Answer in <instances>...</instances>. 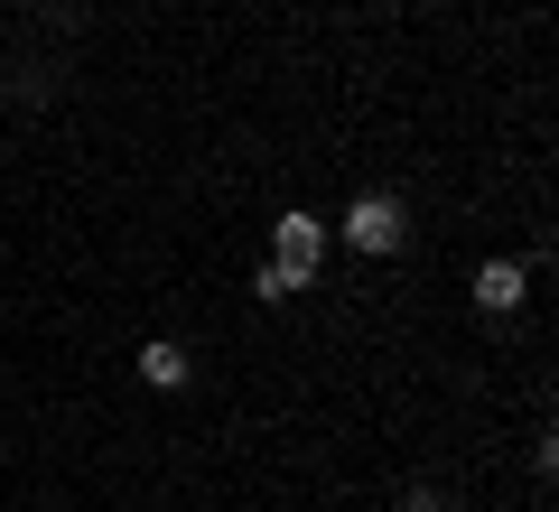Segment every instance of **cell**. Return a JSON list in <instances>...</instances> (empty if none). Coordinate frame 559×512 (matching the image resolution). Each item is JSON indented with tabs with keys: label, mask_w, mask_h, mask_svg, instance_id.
<instances>
[{
	"label": "cell",
	"mask_w": 559,
	"mask_h": 512,
	"mask_svg": "<svg viewBox=\"0 0 559 512\" xmlns=\"http://www.w3.org/2000/svg\"><path fill=\"white\" fill-rule=\"evenodd\" d=\"M318 252H326V224H318V215H280V224H271V261L299 279V289L318 279Z\"/></svg>",
	"instance_id": "1"
},
{
	"label": "cell",
	"mask_w": 559,
	"mask_h": 512,
	"mask_svg": "<svg viewBox=\"0 0 559 512\" xmlns=\"http://www.w3.org/2000/svg\"><path fill=\"white\" fill-rule=\"evenodd\" d=\"M401 234H411V215H401L392 197H355L345 205V242H355V252H401Z\"/></svg>",
	"instance_id": "2"
},
{
	"label": "cell",
	"mask_w": 559,
	"mask_h": 512,
	"mask_svg": "<svg viewBox=\"0 0 559 512\" xmlns=\"http://www.w3.org/2000/svg\"><path fill=\"white\" fill-rule=\"evenodd\" d=\"M476 308L485 317H513L522 308V261H485V271H476Z\"/></svg>",
	"instance_id": "3"
},
{
	"label": "cell",
	"mask_w": 559,
	"mask_h": 512,
	"mask_svg": "<svg viewBox=\"0 0 559 512\" xmlns=\"http://www.w3.org/2000/svg\"><path fill=\"white\" fill-rule=\"evenodd\" d=\"M131 373L150 382V392H178V382H187V345H168V335H159V345H140Z\"/></svg>",
	"instance_id": "4"
},
{
	"label": "cell",
	"mask_w": 559,
	"mask_h": 512,
	"mask_svg": "<svg viewBox=\"0 0 559 512\" xmlns=\"http://www.w3.org/2000/svg\"><path fill=\"white\" fill-rule=\"evenodd\" d=\"M252 298H271V308H280V298H299V279L280 271V261H261V271H252Z\"/></svg>",
	"instance_id": "5"
}]
</instances>
